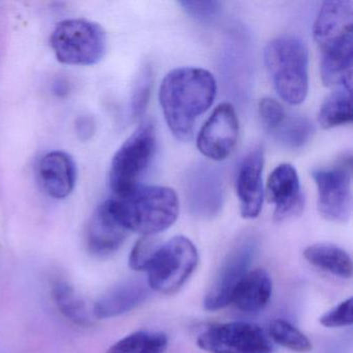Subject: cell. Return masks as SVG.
Masks as SVG:
<instances>
[{"label": "cell", "mask_w": 353, "mask_h": 353, "mask_svg": "<svg viewBox=\"0 0 353 353\" xmlns=\"http://www.w3.org/2000/svg\"><path fill=\"white\" fill-rule=\"evenodd\" d=\"M318 121L323 129H332L352 121L351 88H339L322 103Z\"/></svg>", "instance_id": "21"}, {"label": "cell", "mask_w": 353, "mask_h": 353, "mask_svg": "<svg viewBox=\"0 0 353 353\" xmlns=\"http://www.w3.org/2000/svg\"><path fill=\"white\" fill-rule=\"evenodd\" d=\"M161 243L154 236H143L134 245L129 258V264L134 270H148Z\"/></svg>", "instance_id": "26"}, {"label": "cell", "mask_w": 353, "mask_h": 353, "mask_svg": "<svg viewBox=\"0 0 353 353\" xmlns=\"http://www.w3.org/2000/svg\"><path fill=\"white\" fill-rule=\"evenodd\" d=\"M39 179L44 191L54 199H65L73 192L77 167L67 152H51L39 164Z\"/></svg>", "instance_id": "16"}, {"label": "cell", "mask_w": 353, "mask_h": 353, "mask_svg": "<svg viewBox=\"0 0 353 353\" xmlns=\"http://www.w3.org/2000/svg\"><path fill=\"white\" fill-rule=\"evenodd\" d=\"M263 164V150L256 148L243 158L237 169L235 185L243 218L255 219L261 212L264 197Z\"/></svg>", "instance_id": "14"}, {"label": "cell", "mask_w": 353, "mask_h": 353, "mask_svg": "<svg viewBox=\"0 0 353 353\" xmlns=\"http://www.w3.org/2000/svg\"><path fill=\"white\" fill-rule=\"evenodd\" d=\"M168 338L163 332H137L115 343L107 353H164Z\"/></svg>", "instance_id": "22"}, {"label": "cell", "mask_w": 353, "mask_h": 353, "mask_svg": "<svg viewBox=\"0 0 353 353\" xmlns=\"http://www.w3.org/2000/svg\"><path fill=\"white\" fill-rule=\"evenodd\" d=\"M257 248V239L251 235L239 241L229 252L206 293L204 299L206 310L216 311L231 303L235 289L249 272Z\"/></svg>", "instance_id": "10"}, {"label": "cell", "mask_w": 353, "mask_h": 353, "mask_svg": "<svg viewBox=\"0 0 353 353\" xmlns=\"http://www.w3.org/2000/svg\"><path fill=\"white\" fill-rule=\"evenodd\" d=\"M216 82L199 68L171 71L161 84L159 99L165 119L173 135L181 141L193 137L196 121L214 103Z\"/></svg>", "instance_id": "1"}, {"label": "cell", "mask_w": 353, "mask_h": 353, "mask_svg": "<svg viewBox=\"0 0 353 353\" xmlns=\"http://www.w3.org/2000/svg\"><path fill=\"white\" fill-rule=\"evenodd\" d=\"M187 15L200 22H210L218 17L222 10L219 1H179Z\"/></svg>", "instance_id": "28"}, {"label": "cell", "mask_w": 353, "mask_h": 353, "mask_svg": "<svg viewBox=\"0 0 353 353\" xmlns=\"http://www.w3.org/2000/svg\"><path fill=\"white\" fill-rule=\"evenodd\" d=\"M128 232L117 220L107 200L94 210L88 223L86 230L88 251L99 257L110 255L123 245Z\"/></svg>", "instance_id": "15"}, {"label": "cell", "mask_w": 353, "mask_h": 353, "mask_svg": "<svg viewBox=\"0 0 353 353\" xmlns=\"http://www.w3.org/2000/svg\"><path fill=\"white\" fill-rule=\"evenodd\" d=\"M264 63L279 96L290 105H299L309 92V52L303 41L280 37L268 43Z\"/></svg>", "instance_id": "4"}, {"label": "cell", "mask_w": 353, "mask_h": 353, "mask_svg": "<svg viewBox=\"0 0 353 353\" xmlns=\"http://www.w3.org/2000/svg\"><path fill=\"white\" fill-rule=\"evenodd\" d=\"M152 71L150 65H145L140 70L132 92L130 109L134 119H139L145 112L152 94Z\"/></svg>", "instance_id": "25"}, {"label": "cell", "mask_w": 353, "mask_h": 353, "mask_svg": "<svg viewBox=\"0 0 353 353\" xmlns=\"http://www.w3.org/2000/svg\"><path fill=\"white\" fill-rule=\"evenodd\" d=\"M313 133V123L307 117H286L272 134L281 145L299 150L311 139Z\"/></svg>", "instance_id": "23"}, {"label": "cell", "mask_w": 353, "mask_h": 353, "mask_svg": "<svg viewBox=\"0 0 353 353\" xmlns=\"http://www.w3.org/2000/svg\"><path fill=\"white\" fill-rule=\"evenodd\" d=\"M52 296L59 311L75 324L88 326L92 323L90 310L73 286L65 281H57L52 286Z\"/></svg>", "instance_id": "20"}, {"label": "cell", "mask_w": 353, "mask_h": 353, "mask_svg": "<svg viewBox=\"0 0 353 353\" xmlns=\"http://www.w3.org/2000/svg\"><path fill=\"white\" fill-rule=\"evenodd\" d=\"M57 61L68 65H94L107 50L102 26L84 19H69L57 24L50 39Z\"/></svg>", "instance_id": "5"}, {"label": "cell", "mask_w": 353, "mask_h": 353, "mask_svg": "<svg viewBox=\"0 0 353 353\" xmlns=\"http://www.w3.org/2000/svg\"><path fill=\"white\" fill-rule=\"evenodd\" d=\"M353 322L352 299L342 301L340 305L320 317V323L325 327H343L350 326Z\"/></svg>", "instance_id": "29"}, {"label": "cell", "mask_w": 353, "mask_h": 353, "mask_svg": "<svg viewBox=\"0 0 353 353\" xmlns=\"http://www.w3.org/2000/svg\"><path fill=\"white\" fill-rule=\"evenodd\" d=\"M156 141L154 123L146 121L117 150L109 171V183L115 197L127 195L139 187L138 183L154 158Z\"/></svg>", "instance_id": "6"}, {"label": "cell", "mask_w": 353, "mask_h": 353, "mask_svg": "<svg viewBox=\"0 0 353 353\" xmlns=\"http://www.w3.org/2000/svg\"><path fill=\"white\" fill-rule=\"evenodd\" d=\"M258 112L264 129L270 133H272L287 117L282 105L278 101L270 98L262 99L260 101Z\"/></svg>", "instance_id": "27"}, {"label": "cell", "mask_w": 353, "mask_h": 353, "mask_svg": "<svg viewBox=\"0 0 353 353\" xmlns=\"http://www.w3.org/2000/svg\"><path fill=\"white\" fill-rule=\"evenodd\" d=\"M303 256L312 265L339 278L350 279L352 276L350 256L336 245L326 243L310 245L303 252Z\"/></svg>", "instance_id": "19"}, {"label": "cell", "mask_w": 353, "mask_h": 353, "mask_svg": "<svg viewBox=\"0 0 353 353\" xmlns=\"http://www.w3.org/2000/svg\"><path fill=\"white\" fill-rule=\"evenodd\" d=\"M198 346L210 353H270L272 345L263 330L248 322L214 324L197 339Z\"/></svg>", "instance_id": "9"}, {"label": "cell", "mask_w": 353, "mask_h": 353, "mask_svg": "<svg viewBox=\"0 0 353 353\" xmlns=\"http://www.w3.org/2000/svg\"><path fill=\"white\" fill-rule=\"evenodd\" d=\"M94 121L90 117H81L78 119L77 131L78 134L81 136L82 139L86 140L92 137L94 133Z\"/></svg>", "instance_id": "30"}, {"label": "cell", "mask_w": 353, "mask_h": 353, "mask_svg": "<svg viewBox=\"0 0 353 353\" xmlns=\"http://www.w3.org/2000/svg\"><path fill=\"white\" fill-rule=\"evenodd\" d=\"M318 190L319 214L330 222L345 223L352 210V156H341L330 166L316 169L312 173Z\"/></svg>", "instance_id": "8"}, {"label": "cell", "mask_w": 353, "mask_h": 353, "mask_svg": "<svg viewBox=\"0 0 353 353\" xmlns=\"http://www.w3.org/2000/svg\"><path fill=\"white\" fill-rule=\"evenodd\" d=\"M190 212L196 218L210 220L222 210L224 190L220 173L210 165L192 167L185 179Z\"/></svg>", "instance_id": "12"}, {"label": "cell", "mask_w": 353, "mask_h": 353, "mask_svg": "<svg viewBox=\"0 0 353 353\" xmlns=\"http://www.w3.org/2000/svg\"><path fill=\"white\" fill-rule=\"evenodd\" d=\"M111 210L128 231L154 236L172 226L179 216L176 193L161 185L137 187L127 195L109 199Z\"/></svg>", "instance_id": "3"}, {"label": "cell", "mask_w": 353, "mask_h": 353, "mask_svg": "<svg viewBox=\"0 0 353 353\" xmlns=\"http://www.w3.org/2000/svg\"><path fill=\"white\" fill-rule=\"evenodd\" d=\"M270 334L274 342L295 352H309L312 349L307 336L286 320H274L270 324Z\"/></svg>", "instance_id": "24"}, {"label": "cell", "mask_w": 353, "mask_h": 353, "mask_svg": "<svg viewBox=\"0 0 353 353\" xmlns=\"http://www.w3.org/2000/svg\"><path fill=\"white\" fill-rule=\"evenodd\" d=\"M198 252L185 236H175L160 247L148 265V284L152 290L164 294L176 292L195 270Z\"/></svg>", "instance_id": "7"}, {"label": "cell", "mask_w": 353, "mask_h": 353, "mask_svg": "<svg viewBox=\"0 0 353 353\" xmlns=\"http://www.w3.org/2000/svg\"><path fill=\"white\" fill-rule=\"evenodd\" d=\"M266 197L274 204V219L276 222L288 220L303 212L305 200L299 174L292 165H279L270 173Z\"/></svg>", "instance_id": "13"}, {"label": "cell", "mask_w": 353, "mask_h": 353, "mask_svg": "<svg viewBox=\"0 0 353 353\" xmlns=\"http://www.w3.org/2000/svg\"><path fill=\"white\" fill-rule=\"evenodd\" d=\"M150 289L142 281H125L101 296L92 313L98 319L123 315L145 301L150 296Z\"/></svg>", "instance_id": "17"}, {"label": "cell", "mask_w": 353, "mask_h": 353, "mask_svg": "<svg viewBox=\"0 0 353 353\" xmlns=\"http://www.w3.org/2000/svg\"><path fill=\"white\" fill-rule=\"evenodd\" d=\"M272 292V282L270 274L258 268L245 274L235 289L231 303L245 313H256L265 307Z\"/></svg>", "instance_id": "18"}, {"label": "cell", "mask_w": 353, "mask_h": 353, "mask_svg": "<svg viewBox=\"0 0 353 353\" xmlns=\"http://www.w3.org/2000/svg\"><path fill=\"white\" fill-rule=\"evenodd\" d=\"M314 39L321 51L320 73L328 88H351L353 59V3L325 1L313 28Z\"/></svg>", "instance_id": "2"}, {"label": "cell", "mask_w": 353, "mask_h": 353, "mask_svg": "<svg viewBox=\"0 0 353 353\" xmlns=\"http://www.w3.org/2000/svg\"><path fill=\"white\" fill-rule=\"evenodd\" d=\"M239 133V119L232 105H219L200 130L198 150L210 160H225L232 154Z\"/></svg>", "instance_id": "11"}]
</instances>
